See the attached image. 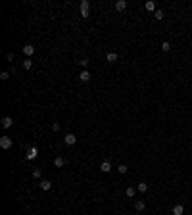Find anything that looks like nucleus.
<instances>
[{
    "instance_id": "f257e3e1",
    "label": "nucleus",
    "mask_w": 192,
    "mask_h": 215,
    "mask_svg": "<svg viewBox=\"0 0 192 215\" xmlns=\"http://www.w3.org/2000/svg\"><path fill=\"white\" fill-rule=\"evenodd\" d=\"M88 8H90L88 0H81V15L83 18H88Z\"/></svg>"
},
{
    "instance_id": "f03ea898",
    "label": "nucleus",
    "mask_w": 192,
    "mask_h": 215,
    "mask_svg": "<svg viewBox=\"0 0 192 215\" xmlns=\"http://www.w3.org/2000/svg\"><path fill=\"white\" fill-rule=\"evenodd\" d=\"M0 148H4V150L12 148V138H10V137H2V138H0Z\"/></svg>"
},
{
    "instance_id": "7ed1b4c3",
    "label": "nucleus",
    "mask_w": 192,
    "mask_h": 215,
    "mask_svg": "<svg viewBox=\"0 0 192 215\" xmlns=\"http://www.w3.org/2000/svg\"><path fill=\"white\" fill-rule=\"evenodd\" d=\"M100 169L104 171V173H110V171H111V161H110V160H104V161L100 163Z\"/></svg>"
},
{
    "instance_id": "20e7f679",
    "label": "nucleus",
    "mask_w": 192,
    "mask_h": 215,
    "mask_svg": "<svg viewBox=\"0 0 192 215\" xmlns=\"http://www.w3.org/2000/svg\"><path fill=\"white\" fill-rule=\"evenodd\" d=\"M21 50H23V54H25V56L29 58V56H33V54H35V46H31V44H25V46L21 48Z\"/></svg>"
},
{
    "instance_id": "39448f33",
    "label": "nucleus",
    "mask_w": 192,
    "mask_h": 215,
    "mask_svg": "<svg viewBox=\"0 0 192 215\" xmlns=\"http://www.w3.org/2000/svg\"><path fill=\"white\" fill-rule=\"evenodd\" d=\"M79 81H83V83H88V81H90V73H88V69H83V71H81Z\"/></svg>"
},
{
    "instance_id": "423d86ee",
    "label": "nucleus",
    "mask_w": 192,
    "mask_h": 215,
    "mask_svg": "<svg viewBox=\"0 0 192 215\" xmlns=\"http://www.w3.org/2000/svg\"><path fill=\"white\" fill-rule=\"evenodd\" d=\"M64 142H65V144H67V146H73L75 142H77V137H75V134H65Z\"/></svg>"
},
{
    "instance_id": "0eeeda50",
    "label": "nucleus",
    "mask_w": 192,
    "mask_h": 215,
    "mask_svg": "<svg viewBox=\"0 0 192 215\" xmlns=\"http://www.w3.org/2000/svg\"><path fill=\"white\" fill-rule=\"evenodd\" d=\"M119 60V54H115V52H110V54L106 56V62H110V64H115Z\"/></svg>"
},
{
    "instance_id": "6e6552de",
    "label": "nucleus",
    "mask_w": 192,
    "mask_h": 215,
    "mask_svg": "<svg viewBox=\"0 0 192 215\" xmlns=\"http://www.w3.org/2000/svg\"><path fill=\"white\" fill-rule=\"evenodd\" d=\"M37 156H39V152H37V148H35V146L27 150V160H35Z\"/></svg>"
},
{
    "instance_id": "1a4fd4ad",
    "label": "nucleus",
    "mask_w": 192,
    "mask_h": 215,
    "mask_svg": "<svg viewBox=\"0 0 192 215\" xmlns=\"http://www.w3.org/2000/svg\"><path fill=\"white\" fill-rule=\"evenodd\" d=\"M12 125H14V119H12V117H8V115H6V117L2 119V127H4V129H10V127H12Z\"/></svg>"
},
{
    "instance_id": "9d476101",
    "label": "nucleus",
    "mask_w": 192,
    "mask_h": 215,
    "mask_svg": "<svg viewBox=\"0 0 192 215\" xmlns=\"http://www.w3.org/2000/svg\"><path fill=\"white\" fill-rule=\"evenodd\" d=\"M125 8H127V2H125V0H117V2H115V10H117V12H123Z\"/></svg>"
},
{
    "instance_id": "9b49d317",
    "label": "nucleus",
    "mask_w": 192,
    "mask_h": 215,
    "mask_svg": "<svg viewBox=\"0 0 192 215\" xmlns=\"http://www.w3.org/2000/svg\"><path fill=\"white\" fill-rule=\"evenodd\" d=\"M144 207H146V204H144L142 200H137V202H135V209H137V211H144Z\"/></svg>"
},
{
    "instance_id": "f8f14e48",
    "label": "nucleus",
    "mask_w": 192,
    "mask_h": 215,
    "mask_svg": "<svg viewBox=\"0 0 192 215\" xmlns=\"http://www.w3.org/2000/svg\"><path fill=\"white\" fill-rule=\"evenodd\" d=\"M184 213V207L181 206V204H177V206L173 207V215H183Z\"/></svg>"
},
{
    "instance_id": "ddd939ff",
    "label": "nucleus",
    "mask_w": 192,
    "mask_h": 215,
    "mask_svg": "<svg viewBox=\"0 0 192 215\" xmlns=\"http://www.w3.org/2000/svg\"><path fill=\"white\" fill-rule=\"evenodd\" d=\"M50 188H52L50 181H41V190H50Z\"/></svg>"
},
{
    "instance_id": "4468645a",
    "label": "nucleus",
    "mask_w": 192,
    "mask_h": 215,
    "mask_svg": "<svg viewBox=\"0 0 192 215\" xmlns=\"http://www.w3.org/2000/svg\"><path fill=\"white\" fill-rule=\"evenodd\" d=\"M54 165H56V167H64V165H65V160H64L62 156H58V158L54 160Z\"/></svg>"
},
{
    "instance_id": "2eb2a0df",
    "label": "nucleus",
    "mask_w": 192,
    "mask_h": 215,
    "mask_svg": "<svg viewBox=\"0 0 192 215\" xmlns=\"http://www.w3.org/2000/svg\"><path fill=\"white\" fill-rule=\"evenodd\" d=\"M144 8H146L148 12H156V4H154V2H152V0H148L146 4H144Z\"/></svg>"
},
{
    "instance_id": "dca6fc26",
    "label": "nucleus",
    "mask_w": 192,
    "mask_h": 215,
    "mask_svg": "<svg viewBox=\"0 0 192 215\" xmlns=\"http://www.w3.org/2000/svg\"><path fill=\"white\" fill-rule=\"evenodd\" d=\"M137 190H138V192H146V190H148V183H138Z\"/></svg>"
},
{
    "instance_id": "f3484780",
    "label": "nucleus",
    "mask_w": 192,
    "mask_h": 215,
    "mask_svg": "<svg viewBox=\"0 0 192 215\" xmlns=\"http://www.w3.org/2000/svg\"><path fill=\"white\" fill-rule=\"evenodd\" d=\"M79 65H81L83 69H87L88 67V58H81V60H79Z\"/></svg>"
},
{
    "instance_id": "a211bd4d",
    "label": "nucleus",
    "mask_w": 192,
    "mask_h": 215,
    "mask_svg": "<svg viewBox=\"0 0 192 215\" xmlns=\"http://www.w3.org/2000/svg\"><path fill=\"white\" fill-rule=\"evenodd\" d=\"M23 69H31L33 67V62H31V60H29V58H25V62H23Z\"/></svg>"
},
{
    "instance_id": "6ab92c4d",
    "label": "nucleus",
    "mask_w": 192,
    "mask_h": 215,
    "mask_svg": "<svg viewBox=\"0 0 192 215\" xmlns=\"http://www.w3.org/2000/svg\"><path fill=\"white\" fill-rule=\"evenodd\" d=\"M161 50H163V52H169V50H171V44H169L167 41H165L163 44H161Z\"/></svg>"
},
{
    "instance_id": "aec40b11",
    "label": "nucleus",
    "mask_w": 192,
    "mask_h": 215,
    "mask_svg": "<svg viewBox=\"0 0 192 215\" xmlns=\"http://www.w3.org/2000/svg\"><path fill=\"white\" fill-rule=\"evenodd\" d=\"M125 194H127L129 198H133V196H135V188H133V186H129L127 190H125Z\"/></svg>"
},
{
    "instance_id": "412c9836",
    "label": "nucleus",
    "mask_w": 192,
    "mask_h": 215,
    "mask_svg": "<svg viewBox=\"0 0 192 215\" xmlns=\"http://www.w3.org/2000/svg\"><path fill=\"white\" fill-rule=\"evenodd\" d=\"M154 18H156V19H163V12H161V10H156Z\"/></svg>"
},
{
    "instance_id": "4be33fe9",
    "label": "nucleus",
    "mask_w": 192,
    "mask_h": 215,
    "mask_svg": "<svg viewBox=\"0 0 192 215\" xmlns=\"http://www.w3.org/2000/svg\"><path fill=\"white\" fill-rule=\"evenodd\" d=\"M127 171H129V167H127V165H119V173H121V175H125Z\"/></svg>"
},
{
    "instance_id": "5701e85b",
    "label": "nucleus",
    "mask_w": 192,
    "mask_h": 215,
    "mask_svg": "<svg viewBox=\"0 0 192 215\" xmlns=\"http://www.w3.org/2000/svg\"><path fill=\"white\" fill-rule=\"evenodd\" d=\"M41 175H42V173H41V169H33V177H37V179H39Z\"/></svg>"
},
{
    "instance_id": "b1692460",
    "label": "nucleus",
    "mask_w": 192,
    "mask_h": 215,
    "mask_svg": "<svg viewBox=\"0 0 192 215\" xmlns=\"http://www.w3.org/2000/svg\"><path fill=\"white\" fill-rule=\"evenodd\" d=\"M0 79H2V81H6V79H10V73H8V71H4V73L0 75Z\"/></svg>"
},
{
    "instance_id": "393cba45",
    "label": "nucleus",
    "mask_w": 192,
    "mask_h": 215,
    "mask_svg": "<svg viewBox=\"0 0 192 215\" xmlns=\"http://www.w3.org/2000/svg\"><path fill=\"white\" fill-rule=\"evenodd\" d=\"M52 131H54V133H58V131H60V123H52Z\"/></svg>"
}]
</instances>
